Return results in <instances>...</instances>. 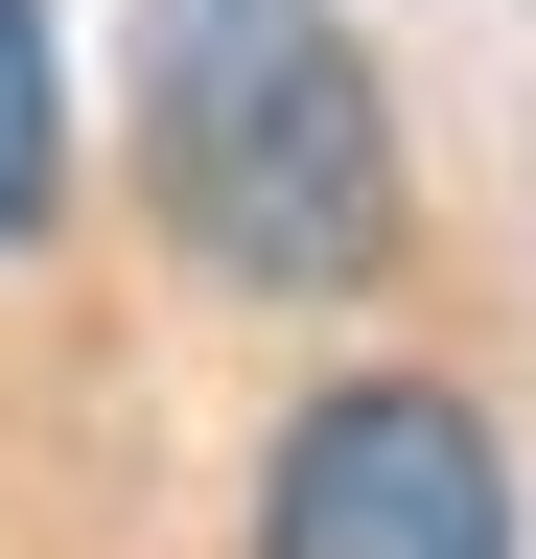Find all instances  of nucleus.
Masks as SVG:
<instances>
[{"label":"nucleus","mask_w":536,"mask_h":559,"mask_svg":"<svg viewBox=\"0 0 536 559\" xmlns=\"http://www.w3.org/2000/svg\"><path fill=\"white\" fill-rule=\"evenodd\" d=\"M141 210L234 304H373L420 187L350 0H141Z\"/></svg>","instance_id":"obj_1"},{"label":"nucleus","mask_w":536,"mask_h":559,"mask_svg":"<svg viewBox=\"0 0 536 559\" xmlns=\"http://www.w3.org/2000/svg\"><path fill=\"white\" fill-rule=\"evenodd\" d=\"M257 559H513V443L443 373H326L257 443Z\"/></svg>","instance_id":"obj_2"},{"label":"nucleus","mask_w":536,"mask_h":559,"mask_svg":"<svg viewBox=\"0 0 536 559\" xmlns=\"http://www.w3.org/2000/svg\"><path fill=\"white\" fill-rule=\"evenodd\" d=\"M71 210V47H47V0H0V257Z\"/></svg>","instance_id":"obj_3"}]
</instances>
